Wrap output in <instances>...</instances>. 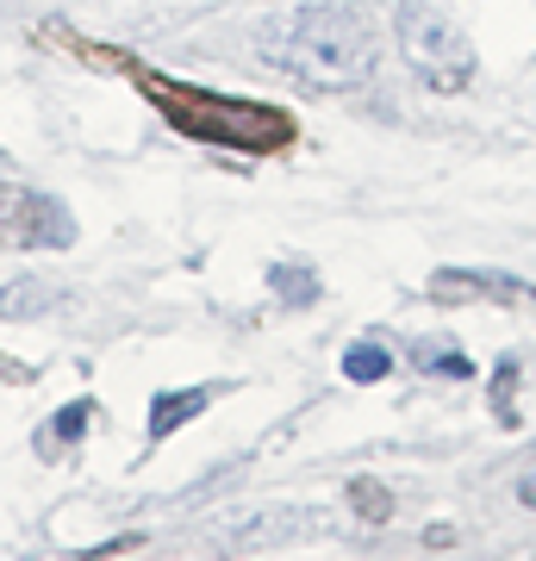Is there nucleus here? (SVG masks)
Returning <instances> with one entry per match:
<instances>
[{"instance_id": "nucleus-1", "label": "nucleus", "mask_w": 536, "mask_h": 561, "mask_svg": "<svg viewBox=\"0 0 536 561\" xmlns=\"http://www.w3.org/2000/svg\"><path fill=\"white\" fill-rule=\"evenodd\" d=\"M281 69H294L306 88H356L368 76V25L338 7H306L287 32L275 38Z\"/></svg>"}, {"instance_id": "nucleus-2", "label": "nucleus", "mask_w": 536, "mask_h": 561, "mask_svg": "<svg viewBox=\"0 0 536 561\" xmlns=\"http://www.w3.org/2000/svg\"><path fill=\"white\" fill-rule=\"evenodd\" d=\"M150 101L194 138L213 144H243V150H262V144L287 138V119H275L269 106H238V101H213V94H194V88H169L162 76H144Z\"/></svg>"}, {"instance_id": "nucleus-3", "label": "nucleus", "mask_w": 536, "mask_h": 561, "mask_svg": "<svg viewBox=\"0 0 536 561\" xmlns=\"http://www.w3.org/2000/svg\"><path fill=\"white\" fill-rule=\"evenodd\" d=\"M399 50H406V62L418 69V81L437 88V94H461V88L475 81V62H480L468 32H461L456 20L431 13V7H418V0L399 7Z\"/></svg>"}, {"instance_id": "nucleus-4", "label": "nucleus", "mask_w": 536, "mask_h": 561, "mask_svg": "<svg viewBox=\"0 0 536 561\" xmlns=\"http://www.w3.org/2000/svg\"><path fill=\"white\" fill-rule=\"evenodd\" d=\"M0 238L13 243H69L76 238V219L62 213V201H50V194H32V187H7L0 181Z\"/></svg>"}, {"instance_id": "nucleus-5", "label": "nucleus", "mask_w": 536, "mask_h": 561, "mask_svg": "<svg viewBox=\"0 0 536 561\" xmlns=\"http://www.w3.org/2000/svg\"><path fill=\"white\" fill-rule=\"evenodd\" d=\"M431 300L456 306V300H505V306H531L536 287L512 275H487V268H437L431 275Z\"/></svg>"}, {"instance_id": "nucleus-6", "label": "nucleus", "mask_w": 536, "mask_h": 561, "mask_svg": "<svg viewBox=\"0 0 536 561\" xmlns=\"http://www.w3.org/2000/svg\"><path fill=\"white\" fill-rule=\"evenodd\" d=\"M206 400H213L206 387H181V393H157V400H150V443H162L169 431H175V424L199 419V412H206Z\"/></svg>"}, {"instance_id": "nucleus-7", "label": "nucleus", "mask_w": 536, "mask_h": 561, "mask_svg": "<svg viewBox=\"0 0 536 561\" xmlns=\"http://www.w3.org/2000/svg\"><path fill=\"white\" fill-rule=\"evenodd\" d=\"M57 306V287L50 280H7L0 287V319H38V312H50Z\"/></svg>"}, {"instance_id": "nucleus-8", "label": "nucleus", "mask_w": 536, "mask_h": 561, "mask_svg": "<svg viewBox=\"0 0 536 561\" xmlns=\"http://www.w3.org/2000/svg\"><path fill=\"white\" fill-rule=\"evenodd\" d=\"M343 375H350L356 387H368V381H387V375H394V350H387L380 337H362V343H350V350H343Z\"/></svg>"}, {"instance_id": "nucleus-9", "label": "nucleus", "mask_w": 536, "mask_h": 561, "mask_svg": "<svg viewBox=\"0 0 536 561\" xmlns=\"http://www.w3.org/2000/svg\"><path fill=\"white\" fill-rule=\"evenodd\" d=\"M412 362L418 368H424V375H449V381H468V375H475V362L461 356L456 343H412Z\"/></svg>"}, {"instance_id": "nucleus-10", "label": "nucleus", "mask_w": 536, "mask_h": 561, "mask_svg": "<svg viewBox=\"0 0 536 561\" xmlns=\"http://www.w3.org/2000/svg\"><path fill=\"white\" fill-rule=\"evenodd\" d=\"M88 424H94V400H76V405H62L57 419H50V431H44V449H62V443H81V437H88Z\"/></svg>"}, {"instance_id": "nucleus-11", "label": "nucleus", "mask_w": 536, "mask_h": 561, "mask_svg": "<svg viewBox=\"0 0 536 561\" xmlns=\"http://www.w3.org/2000/svg\"><path fill=\"white\" fill-rule=\"evenodd\" d=\"M350 505H356V518H368V524L394 518V493H387L375 474H356V481H350Z\"/></svg>"}, {"instance_id": "nucleus-12", "label": "nucleus", "mask_w": 536, "mask_h": 561, "mask_svg": "<svg viewBox=\"0 0 536 561\" xmlns=\"http://www.w3.org/2000/svg\"><path fill=\"white\" fill-rule=\"evenodd\" d=\"M269 287L281 294V306H312V300H318V280L306 275V268H287V262L269 275Z\"/></svg>"}, {"instance_id": "nucleus-13", "label": "nucleus", "mask_w": 536, "mask_h": 561, "mask_svg": "<svg viewBox=\"0 0 536 561\" xmlns=\"http://www.w3.org/2000/svg\"><path fill=\"white\" fill-rule=\"evenodd\" d=\"M512 387H517V362L505 356V362H499V375H493V412H499V424H517V412H512Z\"/></svg>"}, {"instance_id": "nucleus-14", "label": "nucleus", "mask_w": 536, "mask_h": 561, "mask_svg": "<svg viewBox=\"0 0 536 561\" xmlns=\"http://www.w3.org/2000/svg\"><path fill=\"white\" fill-rule=\"evenodd\" d=\"M517 500H524V505L536 512V474H524V481H517Z\"/></svg>"}]
</instances>
